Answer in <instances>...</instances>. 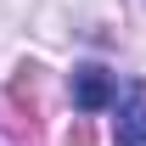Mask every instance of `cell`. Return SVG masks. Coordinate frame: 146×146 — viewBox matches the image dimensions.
Segmentation results:
<instances>
[{"mask_svg":"<svg viewBox=\"0 0 146 146\" xmlns=\"http://www.w3.org/2000/svg\"><path fill=\"white\" fill-rule=\"evenodd\" d=\"M107 101H112V73L107 68H73V107L101 112Z\"/></svg>","mask_w":146,"mask_h":146,"instance_id":"6da1fadb","label":"cell"},{"mask_svg":"<svg viewBox=\"0 0 146 146\" xmlns=\"http://www.w3.org/2000/svg\"><path fill=\"white\" fill-rule=\"evenodd\" d=\"M112 146H146V90H129L112 118Z\"/></svg>","mask_w":146,"mask_h":146,"instance_id":"7a4b0ae2","label":"cell"},{"mask_svg":"<svg viewBox=\"0 0 146 146\" xmlns=\"http://www.w3.org/2000/svg\"><path fill=\"white\" fill-rule=\"evenodd\" d=\"M68 146H96V135H90V124H84V118H73V129H68Z\"/></svg>","mask_w":146,"mask_h":146,"instance_id":"3957f363","label":"cell"}]
</instances>
